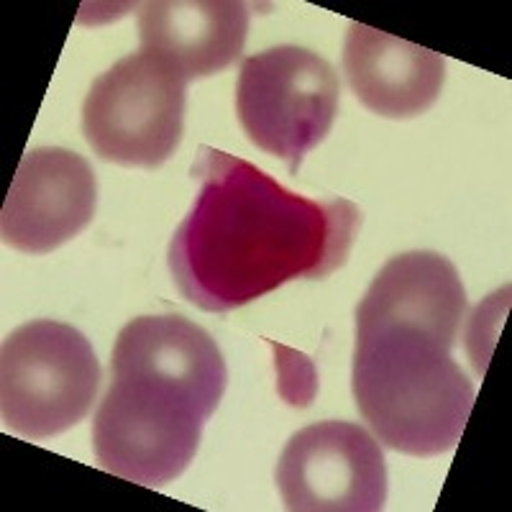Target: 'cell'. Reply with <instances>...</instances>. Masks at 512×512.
<instances>
[{
	"mask_svg": "<svg viewBox=\"0 0 512 512\" xmlns=\"http://www.w3.org/2000/svg\"><path fill=\"white\" fill-rule=\"evenodd\" d=\"M192 177L200 190L169 244V272L187 303L226 313L346 264L361 226L351 200H310L210 146H200Z\"/></svg>",
	"mask_w": 512,
	"mask_h": 512,
	"instance_id": "1",
	"label": "cell"
},
{
	"mask_svg": "<svg viewBox=\"0 0 512 512\" xmlns=\"http://www.w3.org/2000/svg\"><path fill=\"white\" fill-rule=\"evenodd\" d=\"M446 341L413 326L356 331L351 387L361 418L397 454H446L461 441L474 384Z\"/></svg>",
	"mask_w": 512,
	"mask_h": 512,
	"instance_id": "2",
	"label": "cell"
},
{
	"mask_svg": "<svg viewBox=\"0 0 512 512\" xmlns=\"http://www.w3.org/2000/svg\"><path fill=\"white\" fill-rule=\"evenodd\" d=\"M100 384L93 344L59 320H31L0 346V415L31 441L59 436L88 418Z\"/></svg>",
	"mask_w": 512,
	"mask_h": 512,
	"instance_id": "3",
	"label": "cell"
},
{
	"mask_svg": "<svg viewBox=\"0 0 512 512\" xmlns=\"http://www.w3.org/2000/svg\"><path fill=\"white\" fill-rule=\"evenodd\" d=\"M210 415L172 384L113 377L93 418L95 459L105 472L128 482L164 487L195 459Z\"/></svg>",
	"mask_w": 512,
	"mask_h": 512,
	"instance_id": "4",
	"label": "cell"
},
{
	"mask_svg": "<svg viewBox=\"0 0 512 512\" xmlns=\"http://www.w3.org/2000/svg\"><path fill=\"white\" fill-rule=\"evenodd\" d=\"M185 103V77L167 59L141 49L90 85L82 134L105 162L154 169L180 146Z\"/></svg>",
	"mask_w": 512,
	"mask_h": 512,
	"instance_id": "5",
	"label": "cell"
},
{
	"mask_svg": "<svg viewBox=\"0 0 512 512\" xmlns=\"http://www.w3.org/2000/svg\"><path fill=\"white\" fill-rule=\"evenodd\" d=\"M338 98V75L326 59L282 44L244 59L236 113L251 144L285 159L297 175L305 154L331 134Z\"/></svg>",
	"mask_w": 512,
	"mask_h": 512,
	"instance_id": "6",
	"label": "cell"
},
{
	"mask_svg": "<svg viewBox=\"0 0 512 512\" xmlns=\"http://www.w3.org/2000/svg\"><path fill=\"white\" fill-rule=\"evenodd\" d=\"M277 487L292 512H377L387 502V464L367 428L323 420L287 441Z\"/></svg>",
	"mask_w": 512,
	"mask_h": 512,
	"instance_id": "7",
	"label": "cell"
},
{
	"mask_svg": "<svg viewBox=\"0 0 512 512\" xmlns=\"http://www.w3.org/2000/svg\"><path fill=\"white\" fill-rule=\"evenodd\" d=\"M98 185L85 157L62 146L24 154L0 210L3 244L24 254H49L95 216Z\"/></svg>",
	"mask_w": 512,
	"mask_h": 512,
	"instance_id": "8",
	"label": "cell"
},
{
	"mask_svg": "<svg viewBox=\"0 0 512 512\" xmlns=\"http://www.w3.org/2000/svg\"><path fill=\"white\" fill-rule=\"evenodd\" d=\"M113 377L172 384L216 413L228 369L216 338L182 315H141L121 328L113 346Z\"/></svg>",
	"mask_w": 512,
	"mask_h": 512,
	"instance_id": "9",
	"label": "cell"
},
{
	"mask_svg": "<svg viewBox=\"0 0 512 512\" xmlns=\"http://www.w3.org/2000/svg\"><path fill=\"white\" fill-rule=\"evenodd\" d=\"M464 315L466 290L454 264L436 251H408L379 269L356 308V331L400 323L454 346Z\"/></svg>",
	"mask_w": 512,
	"mask_h": 512,
	"instance_id": "10",
	"label": "cell"
},
{
	"mask_svg": "<svg viewBox=\"0 0 512 512\" xmlns=\"http://www.w3.org/2000/svg\"><path fill=\"white\" fill-rule=\"evenodd\" d=\"M344 72L361 105L384 118H413L438 100L446 62L431 49L351 21Z\"/></svg>",
	"mask_w": 512,
	"mask_h": 512,
	"instance_id": "11",
	"label": "cell"
},
{
	"mask_svg": "<svg viewBox=\"0 0 512 512\" xmlns=\"http://www.w3.org/2000/svg\"><path fill=\"white\" fill-rule=\"evenodd\" d=\"M249 6L239 0H154L139 11L144 52L167 59L187 82L223 72L241 57Z\"/></svg>",
	"mask_w": 512,
	"mask_h": 512,
	"instance_id": "12",
	"label": "cell"
},
{
	"mask_svg": "<svg viewBox=\"0 0 512 512\" xmlns=\"http://www.w3.org/2000/svg\"><path fill=\"white\" fill-rule=\"evenodd\" d=\"M274 356H277V372H280V395L290 390V384H297V408H305L313 402L315 395V369L308 356L297 351L285 349V346L272 344Z\"/></svg>",
	"mask_w": 512,
	"mask_h": 512,
	"instance_id": "13",
	"label": "cell"
}]
</instances>
